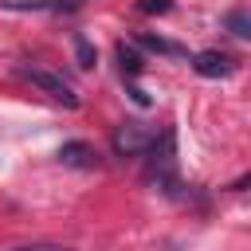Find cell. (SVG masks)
<instances>
[{
  "instance_id": "6da1fadb",
  "label": "cell",
  "mask_w": 251,
  "mask_h": 251,
  "mask_svg": "<svg viewBox=\"0 0 251 251\" xmlns=\"http://www.w3.org/2000/svg\"><path fill=\"white\" fill-rule=\"evenodd\" d=\"M149 161H145V180L161 192H176L180 180H176V141H173V129H165L161 137L153 133L149 141Z\"/></svg>"
},
{
  "instance_id": "7a4b0ae2",
  "label": "cell",
  "mask_w": 251,
  "mask_h": 251,
  "mask_svg": "<svg viewBox=\"0 0 251 251\" xmlns=\"http://www.w3.org/2000/svg\"><path fill=\"white\" fill-rule=\"evenodd\" d=\"M20 75L35 86V90H43L51 102H63L67 110H78V94L71 90V82L63 78V75H55V71H47V67H35V63H27V67H20Z\"/></svg>"
},
{
  "instance_id": "3957f363",
  "label": "cell",
  "mask_w": 251,
  "mask_h": 251,
  "mask_svg": "<svg viewBox=\"0 0 251 251\" xmlns=\"http://www.w3.org/2000/svg\"><path fill=\"white\" fill-rule=\"evenodd\" d=\"M149 141H153V133L141 122H126V126L114 129V153L118 157H141L149 149Z\"/></svg>"
},
{
  "instance_id": "277c9868",
  "label": "cell",
  "mask_w": 251,
  "mask_h": 251,
  "mask_svg": "<svg viewBox=\"0 0 251 251\" xmlns=\"http://www.w3.org/2000/svg\"><path fill=\"white\" fill-rule=\"evenodd\" d=\"M192 71L204 75V78H227V75L235 71V63H231V55H224V51H196V55H192Z\"/></svg>"
},
{
  "instance_id": "5b68a950",
  "label": "cell",
  "mask_w": 251,
  "mask_h": 251,
  "mask_svg": "<svg viewBox=\"0 0 251 251\" xmlns=\"http://www.w3.org/2000/svg\"><path fill=\"white\" fill-rule=\"evenodd\" d=\"M59 161L71 165V169H98V149L90 141H63Z\"/></svg>"
},
{
  "instance_id": "8992f818",
  "label": "cell",
  "mask_w": 251,
  "mask_h": 251,
  "mask_svg": "<svg viewBox=\"0 0 251 251\" xmlns=\"http://www.w3.org/2000/svg\"><path fill=\"white\" fill-rule=\"evenodd\" d=\"M137 43H141V47H149V51H157V55H176V59H184V55H188L180 43H169V39L149 35V31H141V35H137Z\"/></svg>"
},
{
  "instance_id": "52a82bcc",
  "label": "cell",
  "mask_w": 251,
  "mask_h": 251,
  "mask_svg": "<svg viewBox=\"0 0 251 251\" xmlns=\"http://www.w3.org/2000/svg\"><path fill=\"white\" fill-rule=\"evenodd\" d=\"M118 63H122V75H129V78L141 71V55H137L129 43H118Z\"/></svg>"
},
{
  "instance_id": "ba28073f",
  "label": "cell",
  "mask_w": 251,
  "mask_h": 251,
  "mask_svg": "<svg viewBox=\"0 0 251 251\" xmlns=\"http://www.w3.org/2000/svg\"><path fill=\"white\" fill-rule=\"evenodd\" d=\"M224 24H227V27H231V35H239V39H247V35H251V20H247V12H243V8L227 12V16H224Z\"/></svg>"
},
{
  "instance_id": "9c48e42d",
  "label": "cell",
  "mask_w": 251,
  "mask_h": 251,
  "mask_svg": "<svg viewBox=\"0 0 251 251\" xmlns=\"http://www.w3.org/2000/svg\"><path fill=\"white\" fill-rule=\"evenodd\" d=\"M75 59H78V67H82V71H90V67H94L98 51L90 47V39H86V35H75Z\"/></svg>"
},
{
  "instance_id": "30bf717a",
  "label": "cell",
  "mask_w": 251,
  "mask_h": 251,
  "mask_svg": "<svg viewBox=\"0 0 251 251\" xmlns=\"http://www.w3.org/2000/svg\"><path fill=\"white\" fill-rule=\"evenodd\" d=\"M8 251H71V247H59V243H24V247H8Z\"/></svg>"
},
{
  "instance_id": "8fae6325",
  "label": "cell",
  "mask_w": 251,
  "mask_h": 251,
  "mask_svg": "<svg viewBox=\"0 0 251 251\" xmlns=\"http://www.w3.org/2000/svg\"><path fill=\"white\" fill-rule=\"evenodd\" d=\"M141 8H145V12H169V0H145Z\"/></svg>"
}]
</instances>
